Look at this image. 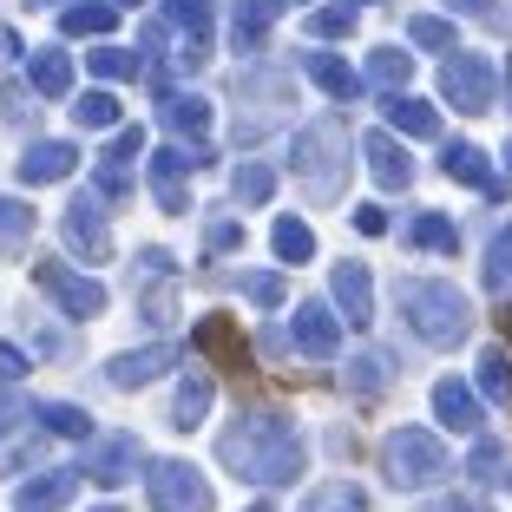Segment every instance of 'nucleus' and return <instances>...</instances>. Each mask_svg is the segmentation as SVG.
<instances>
[{"mask_svg": "<svg viewBox=\"0 0 512 512\" xmlns=\"http://www.w3.org/2000/svg\"><path fill=\"white\" fill-rule=\"evenodd\" d=\"M407 316H414V329L427 335V342H467V329H473V309H467V296L460 289H447V283H414L407 289Z\"/></svg>", "mask_w": 512, "mask_h": 512, "instance_id": "f257e3e1", "label": "nucleus"}, {"mask_svg": "<svg viewBox=\"0 0 512 512\" xmlns=\"http://www.w3.org/2000/svg\"><path fill=\"white\" fill-rule=\"evenodd\" d=\"M388 473H394V486H434L447 473V447L434 434H421V427H401L388 440Z\"/></svg>", "mask_w": 512, "mask_h": 512, "instance_id": "f03ea898", "label": "nucleus"}, {"mask_svg": "<svg viewBox=\"0 0 512 512\" xmlns=\"http://www.w3.org/2000/svg\"><path fill=\"white\" fill-rule=\"evenodd\" d=\"M440 79H447V99H453L460 112H486V106H493V86H499V66H493V60H473V53H467V60H453Z\"/></svg>", "mask_w": 512, "mask_h": 512, "instance_id": "7ed1b4c3", "label": "nucleus"}, {"mask_svg": "<svg viewBox=\"0 0 512 512\" xmlns=\"http://www.w3.org/2000/svg\"><path fill=\"white\" fill-rule=\"evenodd\" d=\"M151 499L165 512H211V493H204V480H197L191 467H178V460H165V467L151 473Z\"/></svg>", "mask_w": 512, "mask_h": 512, "instance_id": "20e7f679", "label": "nucleus"}, {"mask_svg": "<svg viewBox=\"0 0 512 512\" xmlns=\"http://www.w3.org/2000/svg\"><path fill=\"white\" fill-rule=\"evenodd\" d=\"M302 171H309V191L335 197V171H342V125H322V132L302 138Z\"/></svg>", "mask_w": 512, "mask_h": 512, "instance_id": "39448f33", "label": "nucleus"}, {"mask_svg": "<svg viewBox=\"0 0 512 512\" xmlns=\"http://www.w3.org/2000/svg\"><path fill=\"white\" fill-rule=\"evenodd\" d=\"M434 407H440V421H447L453 434H480V401H473L467 381H440V388H434Z\"/></svg>", "mask_w": 512, "mask_h": 512, "instance_id": "423d86ee", "label": "nucleus"}, {"mask_svg": "<svg viewBox=\"0 0 512 512\" xmlns=\"http://www.w3.org/2000/svg\"><path fill=\"white\" fill-rule=\"evenodd\" d=\"M440 165H447V171H453V178H460V184H480V191L506 197V184H499L493 171H486V158H480V151H473V145H447V151H440Z\"/></svg>", "mask_w": 512, "mask_h": 512, "instance_id": "0eeeda50", "label": "nucleus"}, {"mask_svg": "<svg viewBox=\"0 0 512 512\" xmlns=\"http://www.w3.org/2000/svg\"><path fill=\"white\" fill-rule=\"evenodd\" d=\"M197 342L211 348V355H217L224 368H243V362H250V355H243V342L230 335V322H224V316H211V322H204V329H197Z\"/></svg>", "mask_w": 512, "mask_h": 512, "instance_id": "6e6552de", "label": "nucleus"}, {"mask_svg": "<svg viewBox=\"0 0 512 512\" xmlns=\"http://www.w3.org/2000/svg\"><path fill=\"white\" fill-rule=\"evenodd\" d=\"M335 296L348 302V316H355V322H368V270H355V263L335 270Z\"/></svg>", "mask_w": 512, "mask_h": 512, "instance_id": "1a4fd4ad", "label": "nucleus"}, {"mask_svg": "<svg viewBox=\"0 0 512 512\" xmlns=\"http://www.w3.org/2000/svg\"><path fill=\"white\" fill-rule=\"evenodd\" d=\"M368 158H375V178H381V184H394V191H401V184L414 178V171H407V158L388 145V138H375V145H368Z\"/></svg>", "mask_w": 512, "mask_h": 512, "instance_id": "9d476101", "label": "nucleus"}, {"mask_svg": "<svg viewBox=\"0 0 512 512\" xmlns=\"http://www.w3.org/2000/svg\"><path fill=\"white\" fill-rule=\"evenodd\" d=\"M486 283H493V289H506V283H512V224L499 230L493 250H486Z\"/></svg>", "mask_w": 512, "mask_h": 512, "instance_id": "9b49d317", "label": "nucleus"}, {"mask_svg": "<svg viewBox=\"0 0 512 512\" xmlns=\"http://www.w3.org/2000/svg\"><path fill=\"white\" fill-rule=\"evenodd\" d=\"M302 348H309V355H329L335 348V329H329L322 309H302Z\"/></svg>", "mask_w": 512, "mask_h": 512, "instance_id": "f8f14e48", "label": "nucleus"}, {"mask_svg": "<svg viewBox=\"0 0 512 512\" xmlns=\"http://www.w3.org/2000/svg\"><path fill=\"white\" fill-rule=\"evenodd\" d=\"M407 237L421 243V250H453V224H447V217H414Z\"/></svg>", "mask_w": 512, "mask_h": 512, "instance_id": "ddd939ff", "label": "nucleus"}, {"mask_svg": "<svg viewBox=\"0 0 512 512\" xmlns=\"http://www.w3.org/2000/svg\"><path fill=\"white\" fill-rule=\"evenodd\" d=\"M480 381H486V394H506L512 388V362L499 355V348H486V355H480Z\"/></svg>", "mask_w": 512, "mask_h": 512, "instance_id": "4468645a", "label": "nucleus"}, {"mask_svg": "<svg viewBox=\"0 0 512 512\" xmlns=\"http://www.w3.org/2000/svg\"><path fill=\"white\" fill-rule=\"evenodd\" d=\"M151 368H165V348H151V355H132V362H119V368H112V381H125V388H132V381L151 375Z\"/></svg>", "mask_w": 512, "mask_h": 512, "instance_id": "2eb2a0df", "label": "nucleus"}, {"mask_svg": "<svg viewBox=\"0 0 512 512\" xmlns=\"http://www.w3.org/2000/svg\"><path fill=\"white\" fill-rule=\"evenodd\" d=\"M375 79H381V86H401V79H407V60H401V53H375Z\"/></svg>", "mask_w": 512, "mask_h": 512, "instance_id": "dca6fc26", "label": "nucleus"}, {"mask_svg": "<svg viewBox=\"0 0 512 512\" xmlns=\"http://www.w3.org/2000/svg\"><path fill=\"white\" fill-rule=\"evenodd\" d=\"M276 250H283V256H309V230H302V224H283V230H276Z\"/></svg>", "mask_w": 512, "mask_h": 512, "instance_id": "f3484780", "label": "nucleus"}, {"mask_svg": "<svg viewBox=\"0 0 512 512\" xmlns=\"http://www.w3.org/2000/svg\"><path fill=\"white\" fill-rule=\"evenodd\" d=\"M499 473H506L499 447H480V453H473V480H499Z\"/></svg>", "mask_w": 512, "mask_h": 512, "instance_id": "a211bd4d", "label": "nucleus"}, {"mask_svg": "<svg viewBox=\"0 0 512 512\" xmlns=\"http://www.w3.org/2000/svg\"><path fill=\"white\" fill-rule=\"evenodd\" d=\"M316 512H362V493H348V486H342V493H322Z\"/></svg>", "mask_w": 512, "mask_h": 512, "instance_id": "6ab92c4d", "label": "nucleus"}, {"mask_svg": "<svg viewBox=\"0 0 512 512\" xmlns=\"http://www.w3.org/2000/svg\"><path fill=\"white\" fill-rule=\"evenodd\" d=\"M316 79H322L329 92H355V79H348V73H342L335 60H316Z\"/></svg>", "mask_w": 512, "mask_h": 512, "instance_id": "aec40b11", "label": "nucleus"}, {"mask_svg": "<svg viewBox=\"0 0 512 512\" xmlns=\"http://www.w3.org/2000/svg\"><path fill=\"white\" fill-rule=\"evenodd\" d=\"M414 40H421V46H447L453 27H440V20H414Z\"/></svg>", "mask_w": 512, "mask_h": 512, "instance_id": "412c9836", "label": "nucleus"}, {"mask_svg": "<svg viewBox=\"0 0 512 512\" xmlns=\"http://www.w3.org/2000/svg\"><path fill=\"white\" fill-rule=\"evenodd\" d=\"M394 119H401L407 132H434V112H427V106H401Z\"/></svg>", "mask_w": 512, "mask_h": 512, "instance_id": "4be33fe9", "label": "nucleus"}, {"mask_svg": "<svg viewBox=\"0 0 512 512\" xmlns=\"http://www.w3.org/2000/svg\"><path fill=\"white\" fill-rule=\"evenodd\" d=\"M447 512H486V506H480V499H453Z\"/></svg>", "mask_w": 512, "mask_h": 512, "instance_id": "5701e85b", "label": "nucleus"}, {"mask_svg": "<svg viewBox=\"0 0 512 512\" xmlns=\"http://www.w3.org/2000/svg\"><path fill=\"white\" fill-rule=\"evenodd\" d=\"M447 7H467V14H480V7H486V0H447Z\"/></svg>", "mask_w": 512, "mask_h": 512, "instance_id": "b1692460", "label": "nucleus"}, {"mask_svg": "<svg viewBox=\"0 0 512 512\" xmlns=\"http://www.w3.org/2000/svg\"><path fill=\"white\" fill-rule=\"evenodd\" d=\"M499 329H506V342H512V309H506V316H499Z\"/></svg>", "mask_w": 512, "mask_h": 512, "instance_id": "393cba45", "label": "nucleus"}, {"mask_svg": "<svg viewBox=\"0 0 512 512\" xmlns=\"http://www.w3.org/2000/svg\"><path fill=\"white\" fill-rule=\"evenodd\" d=\"M506 165H512V145H506Z\"/></svg>", "mask_w": 512, "mask_h": 512, "instance_id": "a878e982", "label": "nucleus"}]
</instances>
